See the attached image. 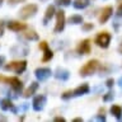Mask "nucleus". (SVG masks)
Masks as SVG:
<instances>
[{
    "instance_id": "nucleus-27",
    "label": "nucleus",
    "mask_w": 122,
    "mask_h": 122,
    "mask_svg": "<svg viewBox=\"0 0 122 122\" xmlns=\"http://www.w3.org/2000/svg\"><path fill=\"white\" fill-rule=\"evenodd\" d=\"M113 84H114V80H113V79H108V80H107V83H106V85L111 88V86L113 85Z\"/></svg>"
},
{
    "instance_id": "nucleus-31",
    "label": "nucleus",
    "mask_w": 122,
    "mask_h": 122,
    "mask_svg": "<svg viewBox=\"0 0 122 122\" xmlns=\"http://www.w3.org/2000/svg\"><path fill=\"white\" fill-rule=\"evenodd\" d=\"M0 83H6V78L3 75H0Z\"/></svg>"
},
{
    "instance_id": "nucleus-35",
    "label": "nucleus",
    "mask_w": 122,
    "mask_h": 122,
    "mask_svg": "<svg viewBox=\"0 0 122 122\" xmlns=\"http://www.w3.org/2000/svg\"><path fill=\"white\" fill-rule=\"evenodd\" d=\"M120 52L122 53V46H121V47H120Z\"/></svg>"
},
{
    "instance_id": "nucleus-13",
    "label": "nucleus",
    "mask_w": 122,
    "mask_h": 122,
    "mask_svg": "<svg viewBox=\"0 0 122 122\" xmlns=\"http://www.w3.org/2000/svg\"><path fill=\"white\" fill-rule=\"evenodd\" d=\"M55 76H56L59 80H62V81H65V80L69 79L70 72H69V70H66V69H64V67H57L56 71H55Z\"/></svg>"
},
{
    "instance_id": "nucleus-11",
    "label": "nucleus",
    "mask_w": 122,
    "mask_h": 122,
    "mask_svg": "<svg viewBox=\"0 0 122 122\" xmlns=\"http://www.w3.org/2000/svg\"><path fill=\"white\" fill-rule=\"evenodd\" d=\"M6 83H9L10 86L15 92H20L23 89V83L18 78H15V76H13V78H6Z\"/></svg>"
},
{
    "instance_id": "nucleus-23",
    "label": "nucleus",
    "mask_w": 122,
    "mask_h": 122,
    "mask_svg": "<svg viewBox=\"0 0 122 122\" xmlns=\"http://www.w3.org/2000/svg\"><path fill=\"white\" fill-rule=\"evenodd\" d=\"M93 24L92 23H85V24H83V29L84 30H90V29H93Z\"/></svg>"
},
{
    "instance_id": "nucleus-21",
    "label": "nucleus",
    "mask_w": 122,
    "mask_h": 122,
    "mask_svg": "<svg viewBox=\"0 0 122 122\" xmlns=\"http://www.w3.org/2000/svg\"><path fill=\"white\" fill-rule=\"evenodd\" d=\"M24 37L27 40H30V41H37L38 40V34L34 32V30H27L24 33Z\"/></svg>"
},
{
    "instance_id": "nucleus-15",
    "label": "nucleus",
    "mask_w": 122,
    "mask_h": 122,
    "mask_svg": "<svg viewBox=\"0 0 122 122\" xmlns=\"http://www.w3.org/2000/svg\"><path fill=\"white\" fill-rule=\"evenodd\" d=\"M37 89H38V84H37V83H32V84H30V85L25 89V92H24V94H23V95H24L25 98H29L30 95L34 94V92H36Z\"/></svg>"
},
{
    "instance_id": "nucleus-12",
    "label": "nucleus",
    "mask_w": 122,
    "mask_h": 122,
    "mask_svg": "<svg viewBox=\"0 0 122 122\" xmlns=\"http://www.w3.org/2000/svg\"><path fill=\"white\" fill-rule=\"evenodd\" d=\"M8 28H9L10 30H14V32H20V30H23V29L27 28V25H25V23L13 20V22H9V23H8Z\"/></svg>"
},
{
    "instance_id": "nucleus-30",
    "label": "nucleus",
    "mask_w": 122,
    "mask_h": 122,
    "mask_svg": "<svg viewBox=\"0 0 122 122\" xmlns=\"http://www.w3.org/2000/svg\"><path fill=\"white\" fill-rule=\"evenodd\" d=\"M55 121H56V122H65V118H64V117H56Z\"/></svg>"
},
{
    "instance_id": "nucleus-34",
    "label": "nucleus",
    "mask_w": 122,
    "mask_h": 122,
    "mask_svg": "<svg viewBox=\"0 0 122 122\" xmlns=\"http://www.w3.org/2000/svg\"><path fill=\"white\" fill-rule=\"evenodd\" d=\"M74 121H76V122H81L83 120H81V118H75V120Z\"/></svg>"
},
{
    "instance_id": "nucleus-29",
    "label": "nucleus",
    "mask_w": 122,
    "mask_h": 122,
    "mask_svg": "<svg viewBox=\"0 0 122 122\" xmlns=\"http://www.w3.org/2000/svg\"><path fill=\"white\" fill-rule=\"evenodd\" d=\"M3 33H4V24L3 22H0V36H3Z\"/></svg>"
},
{
    "instance_id": "nucleus-1",
    "label": "nucleus",
    "mask_w": 122,
    "mask_h": 122,
    "mask_svg": "<svg viewBox=\"0 0 122 122\" xmlns=\"http://www.w3.org/2000/svg\"><path fill=\"white\" fill-rule=\"evenodd\" d=\"M99 67V62L98 60H89L84 66L80 69V75L81 76H88L92 75L93 72L97 71V69Z\"/></svg>"
},
{
    "instance_id": "nucleus-18",
    "label": "nucleus",
    "mask_w": 122,
    "mask_h": 122,
    "mask_svg": "<svg viewBox=\"0 0 122 122\" xmlns=\"http://www.w3.org/2000/svg\"><path fill=\"white\" fill-rule=\"evenodd\" d=\"M72 5L76 9H84V8H86L89 5V0H74Z\"/></svg>"
},
{
    "instance_id": "nucleus-14",
    "label": "nucleus",
    "mask_w": 122,
    "mask_h": 122,
    "mask_svg": "<svg viewBox=\"0 0 122 122\" xmlns=\"http://www.w3.org/2000/svg\"><path fill=\"white\" fill-rule=\"evenodd\" d=\"M89 90L90 89H89V85H88V84H81V85L78 86L74 92H72V94L74 95H84V94H86Z\"/></svg>"
},
{
    "instance_id": "nucleus-25",
    "label": "nucleus",
    "mask_w": 122,
    "mask_h": 122,
    "mask_svg": "<svg viewBox=\"0 0 122 122\" xmlns=\"http://www.w3.org/2000/svg\"><path fill=\"white\" fill-rule=\"evenodd\" d=\"M71 95H74V94H72L71 90H69V92H65V93L62 94V98H64V99H67V98H70Z\"/></svg>"
},
{
    "instance_id": "nucleus-4",
    "label": "nucleus",
    "mask_w": 122,
    "mask_h": 122,
    "mask_svg": "<svg viewBox=\"0 0 122 122\" xmlns=\"http://www.w3.org/2000/svg\"><path fill=\"white\" fill-rule=\"evenodd\" d=\"M111 42V34L108 32H101L95 37V43L102 48H107Z\"/></svg>"
},
{
    "instance_id": "nucleus-19",
    "label": "nucleus",
    "mask_w": 122,
    "mask_h": 122,
    "mask_svg": "<svg viewBox=\"0 0 122 122\" xmlns=\"http://www.w3.org/2000/svg\"><path fill=\"white\" fill-rule=\"evenodd\" d=\"M111 113H112L116 118H118V120H120V118L122 117V108H121L120 106L114 104V106L111 107Z\"/></svg>"
},
{
    "instance_id": "nucleus-36",
    "label": "nucleus",
    "mask_w": 122,
    "mask_h": 122,
    "mask_svg": "<svg viewBox=\"0 0 122 122\" xmlns=\"http://www.w3.org/2000/svg\"><path fill=\"white\" fill-rule=\"evenodd\" d=\"M1 3H3V0H0V5H1Z\"/></svg>"
},
{
    "instance_id": "nucleus-26",
    "label": "nucleus",
    "mask_w": 122,
    "mask_h": 122,
    "mask_svg": "<svg viewBox=\"0 0 122 122\" xmlns=\"http://www.w3.org/2000/svg\"><path fill=\"white\" fill-rule=\"evenodd\" d=\"M117 15H118V17H121V15H122V1L120 3V5H118V10H117Z\"/></svg>"
},
{
    "instance_id": "nucleus-16",
    "label": "nucleus",
    "mask_w": 122,
    "mask_h": 122,
    "mask_svg": "<svg viewBox=\"0 0 122 122\" xmlns=\"http://www.w3.org/2000/svg\"><path fill=\"white\" fill-rule=\"evenodd\" d=\"M53 15H55V6L53 5H50L46 10V14H45V19H43V24H47V22L51 19Z\"/></svg>"
},
{
    "instance_id": "nucleus-22",
    "label": "nucleus",
    "mask_w": 122,
    "mask_h": 122,
    "mask_svg": "<svg viewBox=\"0 0 122 122\" xmlns=\"http://www.w3.org/2000/svg\"><path fill=\"white\" fill-rule=\"evenodd\" d=\"M56 3L59 4V5H64V6H66V5H69V4L71 3V0H56Z\"/></svg>"
},
{
    "instance_id": "nucleus-28",
    "label": "nucleus",
    "mask_w": 122,
    "mask_h": 122,
    "mask_svg": "<svg viewBox=\"0 0 122 122\" xmlns=\"http://www.w3.org/2000/svg\"><path fill=\"white\" fill-rule=\"evenodd\" d=\"M22 1H24V0H9V4H18V3H22Z\"/></svg>"
},
{
    "instance_id": "nucleus-9",
    "label": "nucleus",
    "mask_w": 122,
    "mask_h": 122,
    "mask_svg": "<svg viewBox=\"0 0 122 122\" xmlns=\"http://www.w3.org/2000/svg\"><path fill=\"white\" fill-rule=\"evenodd\" d=\"M112 13H113L112 6H106V8H103V9H102V13H101V15H99V22H101V24H104V23L111 18Z\"/></svg>"
},
{
    "instance_id": "nucleus-33",
    "label": "nucleus",
    "mask_w": 122,
    "mask_h": 122,
    "mask_svg": "<svg viewBox=\"0 0 122 122\" xmlns=\"http://www.w3.org/2000/svg\"><path fill=\"white\" fill-rule=\"evenodd\" d=\"M118 84H120V86L122 88V76H121V78H120V80H118Z\"/></svg>"
},
{
    "instance_id": "nucleus-8",
    "label": "nucleus",
    "mask_w": 122,
    "mask_h": 122,
    "mask_svg": "<svg viewBox=\"0 0 122 122\" xmlns=\"http://www.w3.org/2000/svg\"><path fill=\"white\" fill-rule=\"evenodd\" d=\"M45 104H46V97L45 95H37V97L33 99L32 107H33L34 111H42Z\"/></svg>"
},
{
    "instance_id": "nucleus-32",
    "label": "nucleus",
    "mask_w": 122,
    "mask_h": 122,
    "mask_svg": "<svg viewBox=\"0 0 122 122\" xmlns=\"http://www.w3.org/2000/svg\"><path fill=\"white\" fill-rule=\"evenodd\" d=\"M4 61H5V59H4V56H0V66L4 64Z\"/></svg>"
},
{
    "instance_id": "nucleus-7",
    "label": "nucleus",
    "mask_w": 122,
    "mask_h": 122,
    "mask_svg": "<svg viewBox=\"0 0 122 122\" xmlns=\"http://www.w3.org/2000/svg\"><path fill=\"white\" fill-rule=\"evenodd\" d=\"M40 48L41 50H43V57H42V61H50L53 57V52L50 50V47H48V45H47V42H45V41H42L41 43H40Z\"/></svg>"
},
{
    "instance_id": "nucleus-2",
    "label": "nucleus",
    "mask_w": 122,
    "mask_h": 122,
    "mask_svg": "<svg viewBox=\"0 0 122 122\" xmlns=\"http://www.w3.org/2000/svg\"><path fill=\"white\" fill-rule=\"evenodd\" d=\"M27 69V61H13V62H9L8 65H5V70L8 71H14L17 74H20Z\"/></svg>"
},
{
    "instance_id": "nucleus-17",
    "label": "nucleus",
    "mask_w": 122,
    "mask_h": 122,
    "mask_svg": "<svg viewBox=\"0 0 122 122\" xmlns=\"http://www.w3.org/2000/svg\"><path fill=\"white\" fill-rule=\"evenodd\" d=\"M0 108L3 111H9V109H14V107L10 99H1L0 101Z\"/></svg>"
},
{
    "instance_id": "nucleus-24",
    "label": "nucleus",
    "mask_w": 122,
    "mask_h": 122,
    "mask_svg": "<svg viewBox=\"0 0 122 122\" xmlns=\"http://www.w3.org/2000/svg\"><path fill=\"white\" fill-rule=\"evenodd\" d=\"M103 99H104L106 102H108V101H112L113 99V93H107L104 97H103Z\"/></svg>"
},
{
    "instance_id": "nucleus-6",
    "label": "nucleus",
    "mask_w": 122,
    "mask_h": 122,
    "mask_svg": "<svg viewBox=\"0 0 122 122\" xmlns=\"http://www.w3.org/2000/svg\"><path fill=\"white\" fill-rule=\"evenodd\" d=\"M34 74H36V78L38 80L45 81V80H47L50 76H51V70H50L48 67H38L37 70L34 71Z\"/></svg>"
},
{
    "instance_id": "nucleus-5",
    "label": "nucleus",
    "mask_w": 122,
    "mask_h": 122,
    "mask_svg": "<svg viewBox=\"0 0 122 122\" xmlns=\"http://www.w3.org/2000/svg\"><path fill=\"white\" fill-rule=\"evenodd\" d=\"M56 25H55V32H61L65 27V11L59 10L56 13Z\"/></svg>"
},
{
    "instance_id": "nucleus-20",
    "label": "nucleus",
    "mask_w": 122,
    "mask_h": 122,
    "mask_svg": "<svg viewBox=\"0 0 122 122\" xmlns=\"http://www.w3.org/2000/svg\"><path fill=\"white\" fill-rule=\"evenodd\" d=\"M69 23H71V24H81L83 17L81 15H71V17L69 18Z\"/></svg>"
},
{
    "instance_id": "nucleus-3",
    "label": "nucleus",
    "mask_w": 122,
    "mask_h": 122,
    "mask_svg": "<svg viewBox=\"0 0 122 122\" xmlns=\"http://www.w3.org/2000/svg\"><path fill=\"white\" fill-rule=\"evenodd\" d=\"M37 9L38 8H37L36 4H28V5L23 6L22 9L19 10V17L22 19H28L37 13Z\"/></svg>"
},
{
    "instance_id": "nucleus-10",
    "label": "nucleus",
    "mask_w": 122,
    "mask_h": 122,
    "mask_svg": "<svg viewBox=\"0 0 122 122\" xmlns=\"http://www.w3.org/2000/svg\"><path fill=\"white\" fill-rule=\"evenodd\" d=\"M78 52L80 55H88L90 52V40H84L78 46Z\"/></svg>"
}]
</instances>
